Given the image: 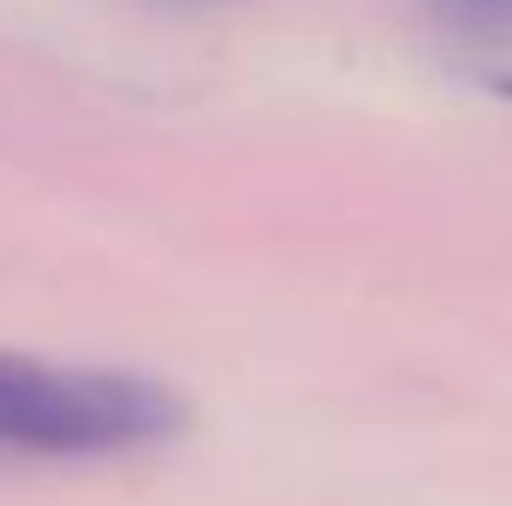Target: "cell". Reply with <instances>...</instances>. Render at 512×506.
I'll return each instance as SVG.
<instances>
[{"mask_svg": "<svg viewBox=\"0 0 512 506\" xmlns=\"http://www.w3.org/2000/svg\"><path fill=\"white\" fill-rule=\"evenodd\" d=\"M179 423H185L179 393L149 376L0 358V447L84 459V453L149 447Z\"/></svg>", "mask_w": 512, "mask_h": 506, "instance_id": "6da1fadb", "label": "cell"}, {"mask_svg": "<svg viewBox=\"0 0 512 506\" xmlns=\"http://www.w3.org/2000/svg\"><path fill=\"white\" fill-rule=\"evenodd\" d=\"M495 90H501V96H512V78H495Z\"/></svg>", "mask_w": 512, "mask_h": 506, "instance_id": "3957f363", "label": "cell"}, {"mask_svg": "<svg viewBox=\"0 0 512 506\" xmlns=\"http://www.w3.org/2000/svg\"><path fill=\"white\" fill-rule=\"evenodd\" d=\"M453 24H477V30H495V24H512V0H435Z\"/></svg>", "mask_w": 512, "mask_h": 506, "instance_id": "7a4b0ae2", "label": "cell"}]
</instances>
